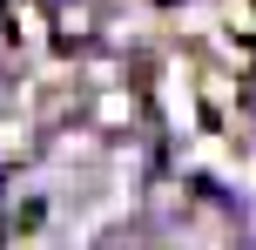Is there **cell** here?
Instances as JSON below:
<instances>
[{
	"label": "cell",
	"mask_w": 256,
	"mask_h": 250,
	"mask_svg": "<svg viewBox=\"0 0 256 250\" xmlns=\"http://www.w3.org/2000/svg\"><path fill=\"white\" fill-rule=\"evenodd\" d=\"M54 27H61V41H68V48H81V41H88V27H94V14L81 7V0H68V7L54 14Z\"/></svg>",
	"instance_id": "6da1fadb"
}]
</instances>
